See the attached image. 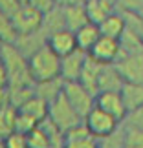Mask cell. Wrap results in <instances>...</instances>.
Returning a JSON list of instances; mask_svg holds the SVG:
<instances>
[{"mask_svg": "<svg viewBox=\"0 0 143 148\" xmlns=\"http://www.w3.org/2000/svg\"><path fill=\"white\" fill-rule=\"evenodd\" d=\"M9 77V88H22V86H33V79L30 75V66H28V57L15 46V44H4L2 57Z\"/></svg>", "mask_w": 143, "mask_h": 148, "instance_id": "6da1fadb", "label": "cell"}, {"mask_svg": "<svg viewBox=\"0 0 143 148\" xmlns=\"http://www.w3.org/2000/svg\"><path fill=\"white\" fill-rule=\"evenodd\" d=\"M28 66L35 84L61 79V57H57L46 44L28 57Z\"/></svg>", "mask_w": 143, "mask_h": 148, "instance_id": "7a4b0ae2", "label": "cell"}, {"mask_svg": "<svg viewBox=\"0 0 143 148\" xmlns=\"http://www.w3.org/2000/svg\"><path fill=\"white\" fill-rule=\"evenodd\" d=\"M62 95L66 97V101L72 104V108L75 110L81 119H84L90 113V110L95 106V93H92L88 88H84L79 81H68L62 86Z\"/></svg>", "mask_w": 143, "mask_h": 148, "instance_id": "3957f363", "label": "cell"}, {"mask_svg": "<svg viewBox=\"0 0 143 148\" xmlns=\"http://www.w3.org/2000/svg\"><path fill=\"white\" fill-rule=\"evenodd\" d=\"M83 121L86 124L90 135H92L94 139H97V141L114 135L119 130V126H121V123H119L117 119H114L112 115H108L106 112H103V110H99V108H95V106L90 110V113L83 119Z\"/></svg>", "mask_w": 143, "mask_h": 148, "instance_id": "277c9868", "label": "cell"}, {"mask_svg": "<svg viewBox=\"0 0 143 148\" xmlns=\"http://www.w3.org/2000/svg\"><path fill=\"white\" fill-rule=\"evenodd\" d=\"M13 27L19 37L26 35H35L42 31V22H44V13L30 5H20L19 9L11 15Z\"/></svg>", "mask_w": 143, "mask_h": 148, "instance_id": "5b68a950", "label": "cell"}, {"mask_svg": "<svg viewBox=\"0 0 143 148\" xmlns=\"http://www.w3.org/2000/svg\"><path fill=\"white\" fill-rule=\"evenodd\" d=\"M114 66L125 82H143V48L130 51L121 48V55Z\"/></svg>", "mask_w": 143, "mask_h": 148, "instance_id": "8992f818", "label": "cell"}, {"mask_svg": "<svg viewBox=\"0 0 143 148\" xmlns=\"http://www.w3.org/2000/svg\"><path fill=\"white\" fill-rule=\"evenodd\" d=\"M48 119L55 124L61 132H66L68 128L75 126L77 123H81V115L72 108V104L66 101L64 95H59L50 102V110H48Z\"/></svg>", "mask_w": 143, "mask_h": 148, "instance_id": "52a82bcc", "label": "cell"}, {"mask_svg": "<svg viewBox=\"0 0 143 148\" xmlns=\"http://www.w3.org/2000/svg\"><path fill=\"white\" fill-rule=\"evenodd\" d=\"M88 55L99 64H116V60L121 55V42L101 35V38L95 42V46L90 49Z\"/></svg>", "mask_w": 143, "mask_h": 148, "instance_id": "ba28073f", "label": "cell"}, {"mask_svg": "<svg viewBox=\"0 0 143 148\" xmlns=\"http://www.w3.org/2000/svg\"><path fill=\"white\" fill-rule=\"evenodd\" d=\"M46 46L53 51L57 57H66L73 53L77 49V42H75V33L70 29H57L53 33L46 35Z\"/></svg>", "mask_w": 143, "mask_h": 148, "instance_id": "9c48e42d", "label": "cell"}, {"mask_svg": "<svg viewBox=\"0 0 143 148\" xmlns=\"http://www.w3.org/2000/svg\"><path fill=\"white\" fill-rule=\"evenodd\" d=\"M95 108L106 112L108 115L117 119L119 123H123L125 115H127V108L121 99L119 92H99L95 93Z\"/></svg>", "mask_w": 143, "mask_h": 148, "instance_id": "30bf717a", "label": "cell"}, {"mask_svg": "<svg viewBox=\"0 0 143 148\" xmlns=\"http://www.w3.org/2000/svg\"><path fill=\"white\" fill-rule=\"evenodd\" d=\"M88 59V53L81 49H75L73 53L61 59V79L64 82L68 81H79V75L83 71V66Z\"/></svg>", "mask_w": 143, "mask_h": 148, "instance_id": "8fae6325", "label": "cell"}, {"mask_svg": "<svg viewBox=\"0 0 143 148\" xmlns=\"http://www.w3.org/2000/svg\"><path fill=\"white\" fill-rule=\"evenodd\" d=\"M123 77L119 75L114 64H105L101 68L99 81H97V93L99 92H119L123 86Z\"/></svg>", "mask_w": 143, "mask_h": 148, "instance_id": "7c38bea8", "label": "cell"}, {"mask_svg": "<svg viewBox=\"0 0 143 148\" xmlns=\"http://www.w3.org/2000/svg\"><path fill=\"white\" fill-rule=\"evenodd\" d=\"M125 29H127L125 16L119 13V11H112V13L99 24L101 35L103 37H108V38H116V40H121Z\"/></svg>", "mask_w": 143, "mask_h": 148, "instance_id": "4fadbf2b", "label": "cell"}, {"mask_svg": "<svg viewBox=\"0 0 143 148\" xmlns=\"http://www.w3.org/2000/svg\"><path fill=\"white\" fill-rule=\"evenodd\" d=\"M17 110L22 112V113H26V115H30L31 119H35V121L41 124L42 121H46V119H48L50 102H46L42 97H39V95H31V97L22 102Z\"/></svg>", "mask_w": 143, "mask_h": 148, "instance_id": "5bb4252c", "label": "cell"}, {"mask_svg": "<svg viewBox=\"0 0 143 148\" xmlns=\"http://www.w3.org/2000/svg\"><path fill=\"white\" fill-rule=\"evenodd\" d=\"M62 18H64V27L75 33L77 29H81L83 26L88 24V16L84 4H75V5H68L62 8Z\"/></svg>", "mask_w": 143, "mask_h": 148, "instance_id": "9a60e30c", "label": "cell"}, {"mask_svg": "<svg viewBox=\"0 0 143 148\" xmlns=\"http://www.w3.org/2000/svg\"><path fill=\"white\" fill-rule=\"evenodd\" d=\"M119 93H121L127 112L143 106V82H123Z\"/></svg>", "mask_w": 143, "mask_h": 148, "instance_id": "2e32d148", "label": "cell"}, {"mask_svg": "<svg viewBox=\"0 0 143 148\" xmlns=\"http://www.w3.org/2000/svg\"><path fill=\"white\" fill-rule=\"evenodd\" d=\"M101 38V31L99 26L88 22L86 26H83L81 29L75 31V42H77V49L84 51V53H90V49L95 46V42Z\"/></svg>", "mask_w": 143, "mask_h": 148, "instance_id": "e0dca14e", "label": "cell"}, {"mask_svg": "<svg viewBox=\"0 0 143 148\" xmlns=\"http://www.w3.org/2000/svg\"><path fill=\"white\" fill-rule=\"evenodd\" d=\"M103 66L105 64H99L97 60H94L92 57L88 55V59L83 66V71H81V75H79V82H81L84 88H88L92 93H97V81H99V73H101Z\"/></svg>", "mask_w": 143, "mask_h": 148, "instance_id": "ac0fdd59", "label": "cell"}, {"mask_svg": "<svg viewBox=\"0 0 143 148\" xmlns=\"http://www.w3.org/2000/svg\"><path fill=\"white\" fill-rule=\"evenodd\" d=\"M84 9H86L88 22H92L95 26H99L112 11H116L110 5H106L103 0H88V2H84Z\"/></svg>", "mask_w": 143, "mask_h": 148, "instance_id": "d6986e66", "label": "cell"}, {"mask_svg": "<svg viewBox=\"0 0 143 148\" xmlns=\"http://www.w3.org/2000/svg\"><path fill=\"white\" fill-rule=\"evenodd\" d=\"M62 86H64V81H62V79H53V81L39 82V84H35V95L42 97L46 102H51L55 97H59L62 93Z\"/></svg>", "mask_w": 143, "mask_h": 148, "instance_id": "ffe728a7", "label": "cell"}, {"mask_svg": "<svg viewBox=\"0 0 143 148\" xmlns=\"http://www.w3.org/2000/svg\"><path fill=\"white\" fill-rule=\"evenodd\" d=\"M53 145L57 143H53L51 135L44 130L42 124H39L35 130L28 134V148H51Z\"/></svg>", "mask_w": 143, "mask_h": 148, "instance_id": "44dd1931", "label": "cell"}, {"mask_svg": "<svg viewBox=\"0 0 143 148\" xmlns=\"http://www.w3.org/2000/svg\"><path fill=\"white\" fill-rule=\"evenodd\" d=\"M15 121H17L15 106H6L0 110V139H6L9 134L15 132Z\"/></svg>", "mask_w": 143, "mask_h": 148, "instance_id": "7402d4cb", "label": "cell"}, {"mask_svg": "<svg viewBox=\"0 0 143 148\" xmlns=\"http://www.w3.org/2000/svg\"><path fill=\"white\" fill-rule=\"evenodd\" d=\"M17 31L13 27V20L8 13L0 9V42L2 44H15L17 40Z\"/></svg>", "mask_w": 143, "mask_h": 148, "instance_id": "603a6c76", "label": "cell"}, {"mask_svg": "<svg viewBox=\"0 0 143 148\" xmlns=\"http://www.w3.org/2000/svg\"><path fill=\"white\" fill-rule=\"evenodd\" d=\"M123 132V143L121 148H143V128H125Z\"/></svg>", "mask_w": 143, "mask_h": 148, "instance_id": "cb8c5ba5", "label": "cell"}, {"mask_svg": "<svg viewBox=\"0 0 143 148\" xmlns=\"http://www.w3.org/2000/svg\"><path fill=\"white\" fill-rule=\"evenodd\" d=\"M92 137L86 128V124H84V121L77 123L75 126L68 128L66 132H62V143H72V141H83V139H88Z\"/></svg>", "mask_w": 143, "mask_h": 148, "instance_id": "d4e9b609", "label": "cell"}, {"mask_svg": "<svg viewBox=\"0 0 143 148\" xmlns=\"http://www.w3.org/2000/svg\"><path fill=\"white\" fill-rule=\"evenodd\" d=\"M39 126V123L35 121V119H31L30 115H26V113H22L17 110V121H15V132L19 134H24L28 135L31 132V130H35Z\"/></svg>", "mask_w": 143, "mask_h": 148, "instance_id": "484cf974", "label": "cell"}, {"mask_svg": "<svg viewBox=\"0 0 143 148\" xmlns=\"http://www.w3.org/2000/svg\"><path fill=\"white\" fill-rule=\"evenodd\" d=\"M121 126H125V128H143V106L127 112Z\"/></svg>", "mask_w": 143, "mask_h": 148, "instance_id": "4316f807", "label": "cell"}, {"mask_svg": "<svg viewBox=\"0 0 143 148\" xmlns=\"http://www.w3.org/2000/svg\"><path fill=\"white\" fill-rule=\"evenodd\" d=\"M116 11H119V13H140V11H143V0H117Z\"/></svg>", "mask_w": 143, "mask_h": 148, "instance_id": "83f0119b", "label": "cell"}, {"mask_svg": "<svg viewBox=\"0 0 143 148\" xmlns=\"http://www.w3.org/2000/svg\"><path fill=\"white\" fill-rule=\"evenodd\" d=\"M4 146L6 148H28V135L13 132L4 139Z\"/></svg>", "mask_w": 143, "mask_h": 148, "instance_id": "f1b7e54d", "label": "cell"}, {"mask_svg": "<svg viewBox=\"0 0 143 148\" xmlns=\"http://www.w3.org/2000/svg\"><path fill=\"white\" fill-rule=\"evenodd\" d=\"M20 5H30V8H35L39 11H42V13H46L53 8V2L51 0H19Z\"/></svg>", "mask_w": 143, "mask_h": 148, "instance_id": "f546056e", "label": "cell"}, {"mask_svg": "<svg viewBox=\"0 0 143 148\" xmlns=\"http://www.w3.org/2000/svg\"><path fill=\"white\" fill-rule=\"evenodd\" d=\"M62 148H99V141L94 137L83 139V141H72V143H62Z\"/></svg>", "mask_w": 143, "mask_h": 148, "instance_id": "4dcf8cb0", "label": "cell"}, {"mask_svg": "<svg viewBox=\"0 0 143 148\" xmlns=\"http://www.w3.org/2000/svg\"><path fill=\"white\" fill-rule=\"evenodd\" d=\"M19 8H20V2H19V0H0V9H2L4 13H8L9 16L13 15Z\"/></svg>", "mask_w": 143, "mask_h": 148, "instance_id": "1f68e13d", "label": "cell"}, {"mask_svg": "<svg viewBox=\"0 0 143 148\" xmlns=\"http://www.w3.org/2000/svg\"><path fill=\"white\" fill-rule=\"evenodd\" d=\"M6 106H13L9 97V88H0V110Z\"/></svg>", "mask_w": 143, "mask_h": 148, "instance_id": "d6a6232c", "label": "cell"}, {"mask_svg": "<svg viewBox=\"0 0 143 148\" xmlns=\"http://www.w3.org/2000/svg\"><path fill=\"white\" fill-rule=\"evenodd\" d=\"M0 88H9V77H8V70H6L4 62L0 60Z\"/></svg>", "mask_w": 143, "mask_h": 148, "instance_id": "836d02e7", "label": "cell"}, {"mask_svg": "<svg viewBox=\"0 0 143 148\" xmlns=\"http://www.w3.org/2000/svg\"><path fill=\"white\" fill-rule=\"evenodd\" d=\"M51 2L57 8H68V5H75V4H84L83 0H51Z\"/></svg>", "mask_w": 143, "mask_h": 148, "instance_id": "e575fe53", "label": "cell"}, {"mask_svg": "<svg viewBox=\"0 0 143 148\" xmlns=\"http://www.w3.org/2000/svg\"><path fill=\"white\" fill-rule=\"evenodd\" d=\"M103 2H105L106 5H110L112 9H116V4H117V0H103Z\"/></svg>", "mask_w": 143, "mask_h": 148, "instance_id": "d590c367", "label": "cell"}, {"mask_svg": "<svg viewBox=\"0 0 143 148\" xmlns=\"http://www.w3.org/2000/svg\"><path fill=\"white\" fill-rule=\"evenodd\" d=\"M0 148H6L4 146V139H0Z\"/></svg>", "mask_w": 143, "mask_h": 148, "instance_id": "8d00e7d4", "label": "cell"}, {"mask_svg": "<svg viewBox=\"0 0 143 148\" xmlns=\"http://www.w3.org/2000/svg\"><path fill=\"white\" fill-rule=\"evenodd\" d=\"M2 48H4V44L0 42V57H2Z\"/></svg>", "mask_w": 143, "mask_h": 148, "instance_id": "74e56055", "label": "cell"}, {"mask_svg": "<svg viewBox=\"0 0 143 148\" xmlns=\"http://www.w3.org/2000/svg\"><path fill=\"white\" fill-rule=\"evenodd\" d=\"M51 148H62V145H53Z\"/></svg>", "mask_w": 143, "mask_h": 148, "instance_id": "f35d334b", "label": "cell"}, {"mask_svg": "<svg viewBox=\"0 0 143 148\" xmlns=\"http://www.w3.org/2000/svg\"><path fill=\"white\" fill-rule=\"evenodd\" d=\"M83 2H88V0H83Z\"/></svg>", "mask_w": 143, "mask_h": 148, "instance_id": "ab89813d", "label": "cell"}]
</instances>
